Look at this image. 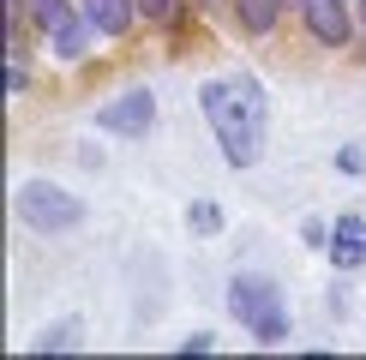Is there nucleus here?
Returning <instances> with one entry per match:
<instances>
[{
  "label": "nucleus",
  "instance_id": "obj_1",
  "mask_svg": "<svg viewBox=\"0 0 366 360\" xmlns=\"http://www.w3.org/2000/svg\"><path fill=\"white\" fill-rule=\"evenodd\" d=\"M198 102H204V120L217 126V144L222 156L234 162V169H252L258 156H264V84L252 79V72H222V79H210L198 90Z\"/></svg>",
  "mask_w": 366,
  "mask_h": 360
},
{
  "label": "nucleus",
  "instance_id": "obj_2",
  "mask_svg": "<svg viewBox=\"0 0 366 360\" xmlns=\"http://www.w3.org/2000/svg\"><path fill=\"white\" fill-rule=\"evenodd\" d=\"M19 216L30 222V229H42V234H66V229L84 222V204L72 199V192L49 186V180H24L19 186Z\"/></svg>",
  "mask_w": 366,
  "mask_h": 360
},
{
  "label": "nucleus",
  "instance_id": "obj_3",
  "mask_svg": "<svg viewBox=\"0 0 366 360\" xmlns=\"http://www.w3.org/2000/svg\"><path fill=\"white\" fill-rule=\"evenodd\" d=\"M30 19H36V30L54 42L60 60H84L90 36H97V30H90V19L72 6V0H30Z\"/></svg>",
  "mask_w": 366,
  "mask_h": 360
},
{
  "label": "nucleus",
  "instance_id": "obj_4",
  "mask_svg": "<svg viewBox=\"0 0 366 360\" xmlns=\"http://www.w3.org/2000/svg\"><path fill=\"white\" fill-rule=\"evenodd\" d=\"M150 120H157V96H150V90H127L120 102L97 109V126H102V132H120V139H139V132H150Z\"/></svg>",
  "mask_w": 366,
  "mask_h": 360
},
{
  "label": "nucleus",
  "instance_id": "obj_5",
  "mask_svg": "<svg viewBox=\"0 0 366 360\" xmlns=\"http://www.w3.org/2000/svg\"><path fill=\"white\" fill-rule=\"evenodd\" d=\"M228 312H234L240 324H264L270 312H282L277 289H270L264 276H234V289H228Z\"/></svg>",
  "mask_w": 366,
  "mask_h": 360
},
{
  "label": "nucleus",
  "instance_id": "obj_6",
  "mask_svg": "<svg viewBox=\"0 0 366 360\" xmlns=\"http://www.w3.org/2000/svg\"><path fill=\"white\" fill-rule=\"evenodd\" d=\"M300 12H307V30L325 49H342L348 36H355V24H348V6L342 0H300Z\"/></svg>",
  "mask_w": 366,
  "mask_h": 360
},
{
  "label": "nucleus",
  "instance_id": "obj_7",
  "mask_svg": "<svg viewBox=\"0 0 366 360\" xmlns=\"http://www.w3.org/2000/svg\"><path fill=\"white\" fill-rule=\"evenodd\" d=\"M325 246H330V264L337 270H360L366 264V216H337Z\"/></svg>",
  "mask_w": 366,
  "mask_h": 360
},
{
  "label": "nucleus",
  "instance_id": "obj_8",
  "mask_svg": "<svg viewBox=\"0 0 366 360\" xmlns=\"http://www.w3.org/2000/svg\"><path fill=\"white\" fill-rule=\"evenodd\" d=\"M79 12L90 19V30H97V36H120V30L132 24V0H79Z\"/></svg>",
  "mask_w": 366,
  "mask_h": 360
},
{
  "label": "nucleus",
  "instance_id": "obj_9",
  "mask_svg": "<svg viewBox=\"0 0 366 360\" xmlns=\"http://www.w3.org/2000/svg\"><path fill=\"white\" fill-rule=\"evenodd\" d=\"M277 12H282L277 0H240V24H247L252 36H264V30L277 24Z\"/></svg>",
  "mask_w": 366,
  "mask_h": 360
},
{
  "label": "nucleus",
  "instance_id": "obj_10",
  "mask_svg": "<svg viewBox=\"0 0 366 360\" xmlns=\"http://www.w3.org/2000/svg\"><path fill=\"white\" fill-rule=\"evenodd\" d=\"M252 336H258V342H282V336H288V319H282V312H270L264 324H252Z\"/></svg>",
  "mask_w": 366,
  "mask_h": 360
},
{
  "label": "nucleus",
  "instance_id": "obj_11",
  "mask_svg": "<svg viewBox=\"0 0 366 360\" xmlns=\"http://www.w3.org/2000/svg\"><path fill=\"white\" fill-rule=\"evenodd\" d=\"M132 6L144 12L150 24H162V19H174V0H132Z\"/></svg>",
  "mask_w": 366,
  "mask_h": 360
},
{
  "label": "nucleus",
  "instance_id": "obj_12",
  "mask_svg": "<svg viewBox=\"0 0 366 360\" xmlns=\"http://www.w3.org/2000/svg\"><path fill=\"white\" fill-rule=\"evenodd\" d=\"M49 349H72V324H54L49 336L36 342V354H49Z\"/></svg>",
  "mask_w": 366,
  "mask_h": 360
},
{
  "label": "nucleus",
  "instance_id": "obj_13",
  "mask_svg": "<svg viewBox=\"0 0 366 360\" xmlns=\"http://www.w3.org/2000/svg\"><path fill=\"white\" fill-rule=\"evenodd\" d=\"M217 222H222V216H217V204H192V229H204V234H210Z\"/></svg>",
  "mask_w": 366,
  "mask_h": 360
},
{
  "label": "nucleus",
  "instance_id": "obj_14",
  "mask_svg": "<svg viewBox=\"0 0 366 360\" xmlns=\"http://www.w3.org/2000/svg\"><path fill=\"white\" fill-rule=\"evenodd\" d=\"M360 30H366V0H360Z\"/></svg>",
  "mask_w": 366,
  "mask_h": 360
},
{
  "label": "nucleus",
  "instance_id": "obj_15",
  "mask_svg": "<svg viewBox=\"0 0 366 360\" xmlns=\"http://www.w3.org/2000/svg\"><path fill=\"white\" fill-rule=\"evenodd\" d=\"M277 6H288V0H277Z\"/></svg>",
  "mask_w": 366,
  "mask_h": 360
}]
</instances>
